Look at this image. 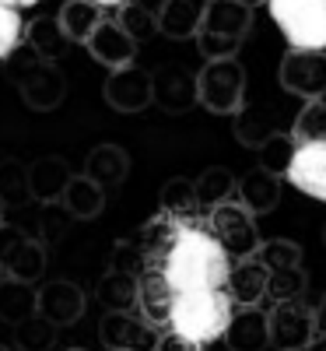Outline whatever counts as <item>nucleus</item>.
<instances>
[{"label":"nucleus","mask_w":326,"mask_h":351,"mask_svg":"<svg viewBox=\"0 0 326 351\" xmlns=\"http://www.w3.org/2000/svg\"><path fill=\"white\" fill-rule=\"evenodd\" d=\"M92 4H105V8H112V4H123V0H92Z\"/></svg>","instance_id":"28"},{"label":"nucleus","mask_w":326,"mask_h":351,"mask_svg":"<svg viewBox=\"0 0 326 351\" xmlns=\"http://www.w3.org/2000/svg\"><path fill=\"white\" fill-rule=\"evenodd\" d=\"M266 285H271V274H266L263 260L260 256H249V260H239L228 274V299L231 306H260V299L266 295Z\"/></svg>","instance_id":"13"},{"label":"nucleus","mask_w":326,"mask_h":351,"mask_svg":"<svg viewBox=\"0 0 326 351\" xmlns=\"http://www.w3.org/2000/svg\"><path fill=\"white\" fill-rule=\"evenodd\" d=\"M116 102L130 106V109L144 106V102H147V81H144L140 74H130V77H123V81H116Z\"/></svg>","instance_id":"23"},{"label":"nucleus","mask_w":326,"mask_h":351,"mask_svg":"<svg viewBox=\"0 0 326 351\" xmlns=\"http://www.w3.org/2000/svg\"><path fill=\"white\" fill-rule=\"evenodd\" d=\"M197 99L218 116H235L246 109V67L235 56L211 60L197 77Z\"/></svg>","instance_id":"5"},{"label":"nucleus","mask_w":326,"mask_h":351,"mask_svg":"<svg viewBox=\"0 0 326 351\" xmlns=\"http://www.w3.org/2000/svg\"><path fill=\"white\" fill-rule=\"evenodd\" d=\"M211 0H165V11H162V32L172 39H186L197 36L200 25H203V11Z\"/></svg>","instance_id":"15"},{"label":"nucleus","mask_w":326,"mask_h":351,"mask_svg":"<svg viewBox=\"0 0 326 351\" xmlns=\"http://www.w3.org/2000/svg\"><path fill=\"white\" fill-rule=\"evenodd\" d=\"M235 200L256 218V215H271L277 211L281 204V176L266 172L260 165H253L242 180H239V190H235Z\"/></svg>","instance_id":"12"},{"label":"nucleus","mask_w":326,"mask_h":351,"mask_svg":"<svg viewBox=\"0 0 326 351\" xmlns=\"http://www.w3.org/2000/svg\"><path fill=\"white\" fill-rule=\"evenodd\" d=\"M294 152H299L294 137H291L288 130H277V134L256 152V155H260V169H266V172H274V176H281V180H284L288 169H291V162H294Z\"/></svg>","instance_id":"19"},{"label":"nucleus","mask_w":326,"mask_h":351,"mask_svg":"<svg viewBox=\"0 0 326 351\" xmlns=\"http://www.w3.org/2000/svg\"><path fill=\"white\" fill-rule=\"evenodd\" d=\"M284 180L294 190H302L326 204V144H299Z\"/></svg>","instance_id":"11"},{"label":"nucleus","mask_w":326,"mask_h":351,"mask_svg":"<svg viewBox=\"0 0 326 351\" xmlns=\"http://www.w3.org/2000/svg\"><path fill=\"white\" fill-rule=\"evenodd\" d=\"M305 351H326V334H316V337H312V344H309Z\"/></svg>","instance_id":"26"},{"label":"nucleus","mask_w":326,"mask_h":351,"mask_svg":"<svg viewBox=\"0 0 326 351\" xmlns=\"http://www.w3.org/2000/svg\"><path fill=\"white\" fill-rule=\"evenodd\" d=\"M197 102V81H190L186 74H168V84H165V106L168 109H186Z\"/></svg>","instance_id":"21"},{"label":"nucleus","mask_w":326,"mask_h":351,"mask_svg":"<svg viewBox=\"0 0 326 351\" xmlns=\"http://www.w3.org/2000/svg\"><path fill=\"white\" fill-rule=\"evenodd\" d=\"M277 130H281V127L274 123V116L266 112V109H260V106H246V109L235 112V137H239L242 148L260 152Z\"/></svg>","instance_id":"16"},{"label":"nucleus","mask_w":326,"mask_h":351,"mask_svg":"<svg viewBox=\"0 0 326 351\" xmlns=\"http://www.w3.org/2000/svg\"><path fill=\"white\" fill-rule=\"evenodd\" d=\"M0 4H8V8H32V4H39V0H0Z\"/></svg>","instance_id":"27"},{"label":"nucleus","mask_w":326,"mask_h":351,"mask_svg":"<svg viewBox=\"0 0 326 351\" xmlns=\"http://www.w3.org/2000/svg\"><path fill=\"white\" fill-rule=\"evenodd\" d=\"M228 351H266L271 348V324L260 306H239L231 309V319L225 327Z\"/></svg>","instance_id":"9"},{"label":"nucleus","mask_w":326,"mask_h":351,"mask_svg":"<svg viewBox=\"0 0 326 351\" xmlns=\"http://www.w3.org/2000/svg\"><path fill=\"white\" fill-rule=\"evenodd\" d=\"M291 49H326V0H266Z\"/></svg>","instance_id":"4"},{"label":"nucleus","mask_w":326,"mask_h":351,"mask_svg":"<svg viewBox=\"0 0 326 351\" xmlns=\"http://www.w3.org/2000/svg\"><path fill=\"white\" fill-rule=\"evenodd\" d=\"M253 28V8L242 0H211L203 11V25L197 36H225V39H239L246 43Z\"/></svg>","instance_id":"10"},{"label":"nucleus","mask_w":326,"mask_h":351,"mask_svg":"<svg viewBox=\"0 0 326 351\" xmlns=\"http://www.w3.org/2000/svg\"><path fill=\"white\" fill-rule=\"evenodd\" d=\"M323 246H326V221H323Z\"/></svg>","instance_id":"30"},{"label":"nucleus","mask_w":326,"mask_h":351,"mask_svg":"<svg viewBox=\"0 0 326 351\" xmlns=\"http://www.w3.org/2000/svg\"><path fill=\"white\" fill-rule=\"evenodd\" d=\"M155 271L172 285L175 295L203 288H225L231 274V256L214 239V232H203L197 225H183L172 246L151 263Z\"/></svg>","instance_id":"1"},{"label":"nucleus","mask_w":326,"mask_h":351,"mask_svg":"<svg viewBox=\"0 0 326 351\" xmlns=\"http://www.w3.org/2000/svg\"><path fill=\"white\" fill-rule=\"evenodd\" d=\"M277 81L288 95H299L305 102L326 95V49H291L281 56Z\"/></svg>","instance_id":"7"},{"label":"nucleus","mask_w":326,"mask_h":351,"mask_svg":"<svg viewBox=\"0 0 326 351\" xmlns=\"http://www.w3.org/2000/svg\"><path fill=\"white\" fill-rule=\"evenodd\" d=\"M288 134L294 137V144H326V102L323 99L305 102Z\"/></svg>","instance_id":"18"},{"label":"nucleus","mask_w":326,"mask_h":351,"mask_svg":"<svg viewBox=\"0 0 326 351\" xmlns=\"http://www.w3.org/2000/svg\"><path fill=\"white\" fill-rule=\"evenodd\" d=\"M162 204H165V215H175L183 218L197 208V186L193 183H183V180H172L162 193Z\"/></svg>","instance_id":"20"},{"label":"nucleus","mask_w":326,"mask_h":351,"mask_svg":"<svg viewBox=\"0 0 326 351\" xmlns=\"http://www.w3.org/2000/svg\"><path fill=\"white\" fill-rule=\"evenodd\" d=\"M137 295H140V309H144V316L151 319V324H168L172 302H175V291H172V285L162 278V271L147 267V274H144L140 285H137Z\"/></svg>","instance_id":"14"},{"label":"nucleus","mask_w":326,"mask_h":351,"mask_svg":"<svg viewBox=\"0 0 326 351\" xmlns=\"http://www.w3.org/2000/svg\"><path fill=\"white\" fill-rule=\"evenodd\" d=\"M242 4H249V8H260V4H266V0H242Z\"/></svg>","instance_id":"29"},{"label":"nucleus","mask_w":326,"mask_h":351,"mask_svg":"<svg viewBox=\"0 0 326 351\" xmlns=\"http://www.w3.org/2000/svg\"><path fill=\"white\" fill-rule=\"evenodd\" d=\"M266 324H271L274 351H305L316 337V309H309L302 299L274 302V309L266 313Z\"/></svg>","instance_id":"8"},{"label":"nucleus","mask_w":326,"mask_h":351,"mask_svg":"<svg viewBox=\"0 0 326 351\" xmlns=\"http://www.w3.org/2000/svg\"><path fill=\"white\" fill-rule=\"evenodd\" d=\"M158 351H200V344H193L190 337H183V334L168 330V334L158 341Z\"/></svg>","instance_id":"24"},{"label":"nucleus","mask_w":326,"mask_h":351,"mask_svg":"<svg viewBox=\"0 0 326 351\" xmlns=\"http://www.w3.org/2000/svg\"><path fill=\"white\" fill-rule=\"evenodd\" d=\"M21 39V14L8 4H0V56H8Z\"/></svg>","instance_id":"22"},{"label":"nucleus","mask_w":326,"mask_h":351,"mask_svg":"<svg viewBox=\"0 0 326 351\" xmlns=\"http://www.w3.org/2000/svg\"><path fill=\"white\" fill-rule=\"evenodd\" d=\"M266 274H271V285H266V295L274 302H294L305 295L309 288V274L302 263V246L294 239H263L260 253Z\"/></svg>","instance_id":"3"},{"label":"nucleus","mask_w":326,"mask_h":351,"mask_svg":"<svg viewBox=\"0 0 326 351\" xmlns=\"http://www.w3.org/2000/svg\"><path fill=\"white\" fill-rule=\"evenodd\" d=\"M231 319V299L225 288H203V291H183L172 302L168 330L190 337L193 344H211L225 337V327Z\"/></svg>","instance_id":"2"},{"label":"nucleus","mask_w":326,"mask_h":351,"mask_svg":"<svg viewBox=\"0 0 326 351\" xmlns=\"http://www.w3.org/2000/svg\"><path fill=\"white\" fill-rule=\"evenodd\" d=\"M193 186H197V204H200V208L214 211L218 204H225V200L235 197V190H239V180H235L225 165H211V169H203V176H200Z\"/></svg>","instance_id":"17"},{"label":"nucleus","mask_w":326,"mask_h":351,"mask_svg":"<svg viewBox=\"0 0 326 351\" xmlns=\"http://www.w3.org/2000/svg\"><path fill=\"white\" fill-rule=\"evenodd\" d=\"M316 334H326V295H323V302L316 306Z\"/></svg>","instance_id":"25"},{"label":"nucleus","mask_w":326,"mask_h":351,"mask_svg":"<svg viewBox=\"0 0 326 351\" xmlns=\"http://www.w3.org/2000/svg\"><path fill=\"white\" fill-rule=\"evenodd\" d=\"M211 232H214V239L225 246V253L231 260H249L263 246V236H260L253 215L239 200H225L211 211Z\"/></svg>","instance_id":"6"}]
</instances>
